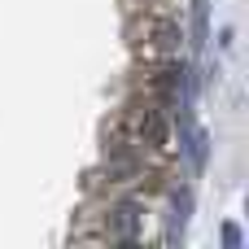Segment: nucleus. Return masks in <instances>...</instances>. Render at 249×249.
<instances>
[{"label":"nucleus","mask_w":249,"mask_h":249,"mask_svg":"<svg viewBox=\"0 0 249 249\" xmlns=\"http://www.w3.org/2000/svg\"><path fill=\"white\" fill-rule=\"evenodd\" d=\"M193 162H197V166L206 162V136H201V131H193Z\"/></svg>","instance_id":"obj_5"},{"label":"nucleus","mask_w":249,"mask_h":249,"mask_svg":"<svg viewBox=\"0 0 249 249\" xmlns=\"http://www.w3.org/2000/svg\"><path fill=\"white\" fill-rule=\"evenodd\" d=\"M184 18H166V13H149L136 9L127 18V44L136 53V61H162V57H179L184 53Z\"/></svg>","instance_id":"obj_1"},{"label":"nucleus","mask_w":249,"mask_h":249,"mask_svg":"<svg viewBox=\"0 0 249 249\" xmlns=\"http://www.w3.org/2000/svg\"><path fill=\"white\" fill-rule=\"evenodd\" d=\"M188 88H193V79H188L184 53L179 57H162V61H140V70H136V96L162 105L171 118L188 105Z\"/></svg>","instance_id":"obj_2"},{"label":"nucleus","mask_w":249,"mask_h":249,"mask_svg":"<svg viewBox=\"0 0 249 249\" xmlns=\"http://www.w3.org/2000/svg\"><path fill=\"white\" fill-rule=\"evenodd\" d=\"M223 245H228V249H241V228H236V223H223Z\"/></svg>","instance_id":"obj_4"},{"label":"nucleus","mask_w":249,"mask_h":249,"mask_svg":"<svg viewBox=\"0 0 249 249\" xmlns=\"http://www.w3.org/2000/svg\"><path fill=\"white\" fill-rule=\"evenodd\" d=\"M118 127H127L140 144H149L153 153H171L175 149V127H171V114L162 109V105H153V101H144V96H136L131 105H123V114L114 118Z\"/></svg>","instance_id":"obj_3"}]
</instances>
